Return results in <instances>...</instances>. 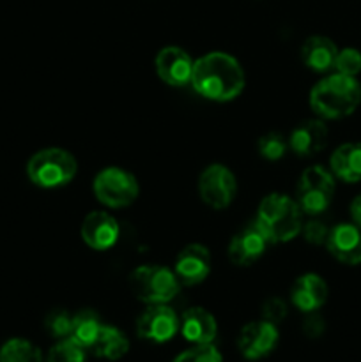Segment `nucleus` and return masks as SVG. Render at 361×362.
I'll return each instance as SVG.
<instances>
[{
    "label": "nucleus",
    "instance_id": "f257e3e1",
    "mask_svg": "<svg viewBox=\"0 0 361 362\" xmlns=\"http://www.w3.org/2000/svg\"><path fill=\"white\" fill-rule=\"evenodd\" d=\"M190 83L209 101H232L244 88V71L229 53L211 52L195 60Z\"/></svg>",
    "mask_w": 361,
    "mask_h": 362
},
{
    "label": "nucleus",
    "instance_id": "f03ea898",
    "mask_svg": "<svg viewBox=\"0 0 361 362\" xmlns=\"http://www.w3.org/2000/svg\"><path fill=\"white\" fill-rule=\"evenodd\" d=\"M361 105V85L354 76L333 73L322 78L310 92V106L322 120L353 115Z\"/></svg>",
    "mask_w": 361,
    "mask_h": 362
},
{
    "label": "nucleus",
    "instance_id": "7ed1b4c3",
    "mask_svg": "<svg viewBox=\"0 0 361 362\" xmlns=\"http://www.w3.org/2000/svg\"><path fill=\"white\" fill-rule=\"evenodd\" d=\"M303 211L294 198L282 193H271L258 205L257 219L269 243H289L303 228Z\"/></svg>",
    "mask_w": 361,
    "mask_h": 362
},
{
    "label": "nucleus",
    "instance_id": "20e7f679",
    "mask_svg": "<svg viewBox=\"0 0 361 362\" xmlns=\"http://www.w3.org/2000/svg\"><path fill=\"white\" fill-rule=\"evenodd\" d=\"M76 159L59 147L38 151L27 163V175L32 184L42 189H53L69 184L76 175Z\"/></svg>",
    "mask_w": 361,
    "mask_h": 362
},
{
    "label": "nucleus",
    "instance_id": "39448f33",
    "mask_svg": "<svg viewBox=\"0 0 361 362\" xmlns=\"http://www.w3.org/2000/svg\"><path fill=\"white\" fill-rule=\"evenodd\" d=\"M176 272L163 265H142L130 276V286L145 304H166L179 292Z\"/></svg>",
    "mask_w": 361,
    "mask_h": 362
},
{
    "label": "nucleus",
    "instance_id": "423d86ee",
    "mask_svg": "<svg viewBox=\"0 0 361 362\" xmlns=\"http://www.w3.org/2000/svg\"><path fill=\"white\" fill-rule=\"evenodd\" d=\"M335 197V175L324 166H310L297 182L296 202L303 214L319 216L331 205Z\"/></svg>",
    "mask_w": 361,
    "mask_h": 362
},
{
    "label": "nucleus",
    "instance_id": "0eeeda50",
    "mask_svg": "<svg viewBox=\"0 0 361 362\" xmlns=\"http://www.w3.org/2000/svg\"><path fill=\"white\" fill-rule=\"evenodd\" d=\"M92 191L103 205L110 209H120L137 200L140 187L133 173L117 166H108L94 177Z\"/></svg>",
    "mask_w": 361,
    "mask_h": 362
},
{
    "label": "nucleus",
    "instance_id": "6e6552de",
    "mask_svg": "<svg viewBox=\"0 0 361 362\" xmlns=\"http://www.w3.org/2000/svg\"><path fill=\"white\" fill-rule=\"evenodd\" d=\"M237 182L234 173L223 165H209L198 179V193L202 202L209 207L222 211L234 202Z\"/></svg>",
    "mask_w": 361,
    "mask_h": 362
},
{
    "label": "nucleus",
    "instance_id": "1a4fd4ad",
    "mask_svg": "<svg viewBox=\"0 0 361 362\" xmlns=\"http://www.w3.org/2000/svg\"><path fill=\"white\" fill-rule=\"evenodd\" d=\"M179 329V317L166 304H149L147 310L137 320L138 336L152 343L170 341Z\"/></svg>",
    "mask_w": 361,
    "mask_h": 362
},
{
    "label": "nucleus",
    "instance_id": "9d476101",
    "mask_svg": "<svg viewBox=\"0 0 361 362\" xmlns=\"http://www.w3.org/2000/svg\"><path fill=\"white\" fill-rule=\"evenodd\" d=\"M278 338V329L271 322H250L241 329L239 338H237V349L244 359L260 361L276 349Z\"/></svg>",
    "mask_w": 361,
    "mask_h": 362
},
{
    "label": "nucleus",
    "instance_id": "9b49d317",
    "mask_svg": "<svg viewBox=\"0 0 361 362\" xmlns=\"http://www.w3.org/2000/svg\"><path fill=\"white\" fill-rule=\"evenodd\" d=\"M269 239L265 237L264 230L258 226L257 221L250 223L244 228H241L236 235L232 237L229 244V258L234 265L239 267H248L255 264L258 258L264 255L268 247Z\"/></svg>",
    "mask_w": 361,
    "mask_h": 362
},
{
    "label": "nucleus",
    "instance_id": "f8f14e48",
    "mask_svg": "<svg viewBox=\"0 0 361 362\" xmlns=\"http://www.w3.org/2000/svg\"><path fill=\"white\" fill-rule=\"evenodd\" d=\"M173 272L180 285H200L211 272V253L202 244H188L177 255Z\"/></svg>",
    "mask_w": 361,
    "mask_h": 362
},
{
    "label": "nucleus",
    "instance_id": "ddd939ff",
    "mask_svg": "<svg viewBox=\"0 0 361 362\" xmlns=\"http://www.w3.org/2000/svg\"><path fill=\"white\" fill-rule=\"evenodd\" d=\"M329 255L343 265L361 264V226L356 223H338L329 228L326 240Z\"/></svg>",
    "mask_w": 361,
    "mask_h": 362
},
{
    "label": "nucleus",
    "instance_id": "4468645a",
    "mask_svg": "<svg viewBox=\"0 0 361 362\" xmlns=\"http://www.w3.org/2000/svg\"><path fill=\"white\" fill-rule=\"evenodd\" d=\"M156 73L165 81L166 85L172 87H184L191 81L193 74V60L184 52L183 48L177 46H166L159 49L156 55Z\"/></svg>",
    "mask_w": 361,
    "mask_h": 362
},
{
    "label": "nucleus",
    "instance_id": "2eb2a0df",
    "mask_svg": "<svg viewBox=\"0 0 361 362\" xmlns=\"http://www.w3.org/2000/svg\"><path fill=\"white\" fill-rule=\"evenodd\" d=\"M80 233L88 247L96 251H106L115 246L120 228L115 218H112L108 212L96 211L84 219Z\"/></svg>",
    "mask_w": 361,
    "mask_h": 362
},
{
    "label": "nucleus",
    "instance_id": "dca6fc26",
    "mask_svg": "<svg viewBox=\"0 0 361 362\" xmlns=\"http://www.w3.org/2000/svg\"><path fill=\"white\" fill-rule=\"evenodd\" d=\"M329 131L322 119L304 120L294 127L289 136V148L299 158H310L324 151L328 145Z\"/></svg>",
    "mask_w": 361,
    "mask_h": 362
},
{
    "label": "nucleus",
    "instance_id": "f3484780",
    "mask_svg": "<svg viewBox=\"0 0 361 362\" xmlns=\"http://www.w3.org/2000/svg\"><path fill=\"white\" fill-rule=\"evenodd\" d=\"M290 299L299 311L314 313L321 310L328 300V285L319 274L308 272L296 279L290 290Z\"/></svg>",
    "mask_w": 361,
    "mask_h": 362
},
{
    "label": "nucleus",
    "instance_id": "a211bd4d",
    "mask_svg": "<svg viewBox=\"0 0 361 362\" xmlns=\"http://www.w3.org/2000/svg\"><path fill=\"white\" fill-rule=\"evenodd\" d=\"M180 334L184 339L193 345H207L214 341L218 334V324H216L212 313L204 308H190L180 317Z\"/></svg>",
    "mask_w": 361,
    "mask_h": 362
},
{
    "label": "nucleus",
    "instance_id": "6ab92c4d",
    "mask_svg": "<svg viewBox=\"0 0 361 362\" xmlns=\"http://www.w3.org/2000/svg\"><path fill=\"white\" fill-rule=\"evenodd\" d=\"M336 48L335 42L326 35H311L301 46V60L308 69L315 73H328L335 66Z\"/></svg>",
    "mask_w": 361,
    "mask_h": 362
},
{
    "label": "nucleus",
    "instance_id": "aec40b11",
    "mask_svg": "<svg viewBox=\"0 0 361 362\" xmlns=\"http://www.w3.org/2000/svg\"><path fill=\"white\" fill-rule=\"evenodd\" d=\"M329 170L342 182H361V144L350 141L340 145L329 158Z\"/></svg>",
    "mask_w": 361,
    "mask_h": 362
},
{
    "label": "nucleus",
    "instance_id": "412c9836",
    "mask_svg": "<svg viewBox=\"0 0 361 362\" xmlns=\"http://www.w3.org/2000/svg\"><path fill=\"white\" fill-rule=\"evenodd\" d=\"M91 350L96 356L101 357V359L119 361L130 350V341L124 336V332H120L117 327H113V325H103L94 345L91 346Z\"/></svg>",
    "mask_w": 361,
    "mask_h": 362
},
{
    "label": "nucleus",
    "instance_id": "4be33fe9",
    "mask_svg": "<svg viewBox=\"0 0 361 362\" xmlns=\"http://www.w3.org/2000/svg\"><path fill=\"white\" fill-rule=\"evenodd\" d=\"M101 327L103 324L99 320L98 313H94L92 310H84L73 317V327H71L69 338L80 346H84L85 350H91Z\"/></svg>",
    "mask_w": 361,
    "mask_h": 362
},
{
    "label": "nucleus",
    "instance_id": "5701e85b",
    "mask_svg": "<svg viewBox=\"0 0 361 362\" xmlns=\"http://www.w3.org/2000/svg\"><path fill=\"white\" fill-rule=\"evenodd\" d=\"M0 362H42V354L28 339L13 338L0 346Z\"/></svg>",
    "mask_w": 361,
    "mask_h": 362
},
{
    "label": "nucleus",
    "instance_id": "b1692460",
    "mask_svg": "<svg viewBox=\"0 0 361 362\" xmlns=\"http://www.w3.org/2000/svg\"><path fill=\"white\" fill-rule=\"evenodd\" d=\"M287 151H289V140L275 131L265 133L258 140V154L268 161H278L287 154Z\"/></svg>",
    "mask_w": 361,
    "mask_h": 362
},
{
    "label": "nucleus",
    "instance_id": "393cba45",
    "mask_svg": "<svg viewBox=\"0 0 361 362\" xmlns=\"http://www.w3.org/2000/svg\"><path fill=\"white\" fill-rule=\"evenodd\" d=\"M46 362H85V349L71 338L60 339L50 349Z\"/></svg>",
    "mask_w": 361,
    "mask_h": 362
},
{
    "label": "nucleus",
    "instance_id": "a878e982",
    "mask_svg": "<svg viewBox=\"0 0 361 362\" xmlns=\"http://www.w3.org/2000/svg\"><path fill=\"white\" fill-rule=\"evenodd\" d=\"M45 327L52 338L66 339L71 336V327H73V317L64 310L50 311L45 320Z\"/></svg>",
    "mask_w": 361,
    "mask_h": 362
},
{
    "label": "nucleus",
    "instance_id": "bb28decb",
    "mask_svg": "<svg viewBox=\"0 0 361 362\" xmlns=\"http://www.w3.org/2000/svg\"><path fill=\"white\" fill-rule=\"evenodd\" d=\"M335 73L345 74V76H354L361 73V52L356 48H343L338 49L333 66Z\"/></svg>",
    "mask_w": 361,
    "mask_h": 362
},
{
    "label": "nucleus",
    "instance_id": "cd10ccee",
    "mask_svg": "<svg viewBox=\"0 0 361 362\" xmlns=\"http://www.w3.org/2000/svg\"><path fill=\"white\" fill-rule=\"evenodd\" d=\"M173 362H222V354L212 343L207 345H195L184 350L173 359Z\"/></svg>",
    "mask_w": 361,
    "mask_h": 362
},
{
    "label": "nucleus",
    "instance_id": "c85d7f7f",
    "mask_svg": "<svg viewBox=\"0 0 361 362\" xmlns=\"http://www.w3.org/2000/svg\"><path fill=\"white\" fill-rule=\"evenodd\" d=\"M287 313H289V308L278 297H273V299H268L262 306V320L271 322V324H280V322L285 320Z\"/></svg>",
    "mask_w": 361,
    "mask_h": 362
},
{
    "label": "nucleus",
    "instance_id": "c756f323",
    "mask_svg": "<svg viewBox=\"0 0 361 362\" xmlns=\"http://www.w3.org/2000/svg\"><path fill=\"white\" fill-rule=\"evenodd\" d=\"M301 233H303L304 239L310 244H326L329 235V228L322 221H317V219H311V221L303 223V228H301Z\"/></svg>",
    "mask_w": 361,
    "mask_h": 362
},
{
    "label": "nucleus",
    "instance_id": "7c9ffc66",
    "mask_svg": "<svg viewBox=\"0 0 361 362\" xmlns=\"http://www.w3.org/2000/svg\"><path fill=\"white\" fill-rule=\"evenodd\" d=\"M326 331V322L317 311L314 313H306L303 320V332L308 336V338H319V336L324 334Z\"/></svg>",
    "mask_w": 361,
    "mask_h": 362
},
{
    "label": "nucleus",
    "instance_id": "2f4dec72",
    "mask_svg": "<svg viewBox=\"0 0 361 362\" xmlns=\"http://www.w3.org/2000/svg\"><path fill=\"white\" fill-rule=\"evenodd\" d=\"M350 218H353V223L361 226V194H357L350 204Z\"/></svg>",
    "mask_w": 361,
    "mask_h": 362
}]
</instances>
